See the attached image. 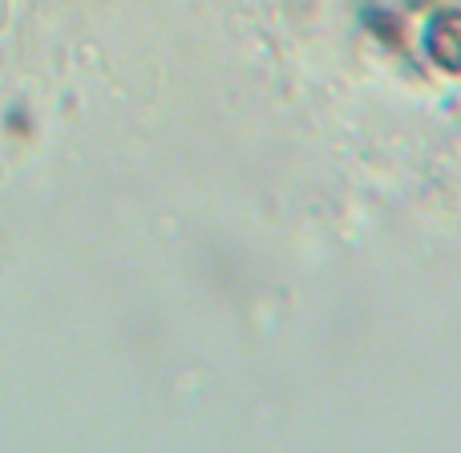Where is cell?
Returning a JSON list of instances; mask_svg holds the SVG:
<instances>
[{
  "label": "cell",
  "instance_id": "1",
  "mask_svg": "<svg viewBox=\"0 0 461 453\" xmlns=\"http://www.w3.org/2000/svg\"><path fill=\"white\" fill-rule=\"evenodd\" d=\"M429 57L449 73H461V13H438L425 32Z\"/></svg>",
  "mask_w": 461,
  "mask_h": 453
}]
</instances>
